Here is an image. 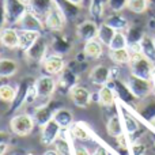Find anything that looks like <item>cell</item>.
<instances>
[{"instance_id": "43", "label": "cell", "mask_w": 155, "mask_h": 155, "mask_svg": "<svg viewBox=\"0 0 155 155\" xmlns=\"http://www.w3.org/2000/svg\"><path fill=\"white\" fill-rule=\"evenodd\" d=\"M68 2L72 3V4H75V5H80L83 2H84V0H68Z\"/></svg>"}, {"instance_id": "25", "label": "cell", "mask_w": 155, "mask_h": 155, "mask_svg": "<svg viewBox=\"0 0 155 155\" xmlns=\"http://www.w3.org/2000/svg\"><path fill=\"white\" fill-rule=\"evenodd\" d=\"M124 48H128L127 34L123 31H116L114 37L109 44V49L110 51H117V49H124Z\"/></svg>"}, {"instance_id": "37", "label": "cell", "mask_w": 155, "mask_h": 155, "mask_svg": "<svg viewBox=\"0 0 155 155\" xmlns=\"http://www.w3.org/2000/svg\"><path fill=\"white\" fill-rule=\"evenodd\" d=\"M146 146L142 143H136V144L132 146V154L134 155H146Z\"/></svg>"}, {"instance_id": "15", "label": "cell", "mask_w": 155, "mask_h": 155, "mask_svg": "<svg viewBox=\"0 0 155 155\" xmlns=\"http://www.w3.org/2000/svg\"><path fill=\"white\" fill-rule=\"evenodd\" d=\"M54 4H56L54 0H31L27 7H29V11L35 14L38 18L44 19L46 16V14L53 8Z\"/></svg>"}, {"instance_id": "5", "label": "cell", "mask_w": 155, "mask_h": 155, "mask_svg": "<svg viewBox=\"0 0 155 155\" xmlns=\"http://www.w3.org/2000/svg\"><path fill=\"white\" fill-rule=\"evenodd\" d=\"M34 120L29 114H19L11 120V129L19 136H26L33 131Z\"/></svg>"}, {"instance_id": "8", "label": "cell", "mask_w": 155, "mask_h": 155, "mask_svg": "<svg viewBox=\"0 0 155 155\" xmlns=\"http://www.w3.org/2000/svg\"><path fill=\"white\" fill-rule=\"evenodd\" d=\"M19 45L18 48L22 52L26 53L35 42L41 38V33L40 31H33V30H22L19 29Z\"/></svg>"}, {"instance_id": "12", "label": "cell", "mask_w": 155, "mask_h": 155, "mask_svg": "<svg viewBox=\"0 0 155 155\" xmlns=\"http://www.w3.org/2000/svg\"><path fill=\"white\" fill-rule=\"evenodd\" d=\"M71 99L78 107H86L91 101V94L86 87L82 86H74L70 90Z\"/></svg>"}, {"instance_id": "35", "label": "cell", "mask_w": 155, "mask_h": 155, "mask_svg": "<svg viewBox=\"0 0 155 155\" xmlns=\"http://www.w3.org/2000/svg\"><path fill=\"white\" fill-rule=\"evenodd\" d=\"M37 98H38V94H37L35 84L29 86V87L26 88V91H25V102H26V104H33Z\"/></svg>"}, {"instance_id": "46", "label": "cell", "mask_w": 155, "mask_h": 155, "mask_svg": "<svg viewBox=\"0 0 155 155\" xmlns=\"http://www.w3.org/2000/svg\"><path fill=\"white\" fill-rule=\"evenodd\" d=\"M22 2H25V3H26V4H27V5H29V3L31 2V0H22Z\"/></svg>"}, {"instance_id": "42", "label": "cell", "mask_w": 155, "mask_h": 155, "mask_svg": "<svg viewBox=\"0 0 155 155\" xmlns=\"http://www.w3.org/2000/svg\"><path fill=\"white\" fill-rule=\"evenodd\" d=\"M148 8L155 14V0H148Z\"/></svg>"}, {"instance_id": "49", "label": "cell", "mask_w": 155, "mask_h": 155, "mask_svg": "<svg viewBox=\"0 0 155 155\" xmlns=\"http://www.w3.org/2000/svg\"><path fill=\"white\" fill-rule=\"evenodd\" d=\"M0 86H2V84H0Z\"/></svg>"}, {"instance_id": "38", "label": "cell", "mask_w": 155, "mask_h": 155, "mask_svg": "<svg viewBox=\"0 0 155 155\" xmlns=\"http://www.w3.org/2000/svg\"><path fill=\"white\" fill-rule=\"evenodd\" d=\"M117 142H118V144L121 146V147H127V146H128V142H127V139H125V135H120V136L117 137Z\"/></svg>"}, {"instance_id": "21", "label": "cell", "mask_w": 155, "mask_h": 155, "mask_svg": "<svg viewBox=\"0 0 155 155\" xmlns=\"http://www.w3.org/2000/svg\"><path fill=\"white\" fill-rule=\"evenodd\" d=\"M18 71V64L12 59H0V78H10Z\"/></svg>"}, {"instance_id": "16", "label": "cell", "mask_w": 155, "mask_h": 155, "mask_svg": "<svg viewBox=\"0 0 155 155\" xmlns=\"http://www.w3.org/2000/svg\"><path fill=\"white\" fill-rule=\"evenodd\" d=\"M83 53H84V56L90 57V59H99L102 56V53H104V44L98 38L86 41Z\"/></svg>"}, {"instance_id": "33", "label": "cell", "mask_w": 155, "mask_h": 155, "mask_svg": "<svg viewBox=\"0 0 155 155\" xmlns=\"http://www.w3.org/2000/svg\"><path fill=\"white\" fill-rule=\"evenodd\" d=\"M35 120H37L41 125H44V124H46L49 120H52V112H51V109H49V106L40 107V109L35 112Z\"/></svg>"}, {"instance_id": "22", "label": "cell", "mask_w": 155, "mask_h": 155, "mask_svg": "<svg viewBox=\"0 0 155 155\" xmlns=\"http://www.w3.org/2000/svg\"><path fill=\"white\" fill-rule=\"evenodd\" d=\"M140 45H142V53L144 54L147 59H150L153 63H155V42H154V37L144 35L143 40L140 41Z\"/></svg>"}, {"instance_id": "31", "label": "cell", "mask_w": 155, "mask_h": 155, "mask_svg": "<svg viewBox=\"0 0 155 155\" xmlns=\"http://www.w3.org/2000/svg\"><path fill=\"white\" fill-rule=\"evenodd\" d=\"M124 124H125V129L129 135H134L139 131V123H137V120L127 112H124Z\"/></svg>"}, {"instance_id": "2", "label": "cell", "mask_w": 155, "mask_h": 155, "mask_svg": "<svg viewBox=\"0 0 155 155\" xmlns=\"http://www.w3.org/2000/svg\"><path fill=\"white\" fill-rule=\"evenodd\" d=\"M5 10V23L8 25H18L22 16L29 10L27 4L22 0H3Z\"/></svg>"}, {"instance_id": "40", "label": "cell", "mask_w": 155, "mask_h": 155, "mask_svg": "<svg viewBox=\"0 0 155 155\" xmlns=\"http://www.w3.org/2000/svg\"><path fill=\"white\" fill-rule=\"evenodd\" d=\"M10 139V136H8L7 134H4V132H0V143H4L5 140Z\"/></svg>"}, {"instance_id": "9", "label": "cell", "mask_w": 155, "mask_h": 155, "mask_svg": "<svg viewBox=\"0 0 155 155\" xmlns=\"http://www.w3.org/2000/svg\"><path fill=\"white\" fill-rule=\"evenodd\" d=\"M65 68V61L59 54H51L44 60V70L48 75H57Z\"/></svg>"}, {"instance_id": "14", "label": "cell", "mask_w": 155, "mask_h": 155, "mask_svg": "<svg viewBox=\"0 0 155 155\" xmlns=\"http://www.w3.org/2000/svg\"><path fill=\"white\" fill-rule=\"evenodd\" d=\"M0 44L8 49H15L19 45V31L12 27L0 30Z\"/></svg>"}, {"instance_id": "36", "label": "cell", "mask_w": 155, "mask_h": 155, "mask_svg": "<svg viewBox=\"0 0 155 155\" xmlns=\"http://www.w3.org/2000/svg\"><path fill=\"white\" fill-rule=\"evenodd\" d=\"M128 0H109V8L113 12H120L123 8L127 7Z\"/></svg>"}, {"instance_id": "47", "label": "cell", "mask_w": 155, "mask_h": 155, "mask_svg": "<svg viewBox=\"0 0 155 155\" xmlns=\"http://www.w3.org/2000/svg\"><path fill=\"white\" fill-rule=\"evenodd\" d=\"M154 78H155V63H154Z\"/></svg>"}, {"instance_id": "29", "label": "cell", "mask_w": 155, "mask_h": 155, "mask_svg": "<svg viewBox=\"0 0 155 155\" xmlns=\"http://www.w3.org/2000/svg\"><path fill=\"white\" fill-rule=\"evenodd\" d=\"M53 120H56L60 127H68L72 123V114L65 109H60L53 114Z\"/></svg>"}, {"instance_id": "28", "label": "cell", "mask_w": 155, "mask_h": 155, "mask_svg": "<svg viewBox=\"0 0 155 155\" xmlns=\"http://www.w3.org/2000/svg\"><path fill=\"white\" fill-rule=\"evenodd\" d=\"M127 8L135 14H143L148 8V0H128Z\"/></svg>"}, {"instance_id": "4", "label": "cell", "mask_w": 155, "mask_h": 155, "mask_svg": "<svg viewBox=\"0 0 155 155\" xmlns=\"http://www.w3.org/2000/svg\"><path fill=\"white\" fill-rule=\"evenodd\" d=\"M65 14L64 11L60 8V5L54 4L53 8H52L51 11H49L48 14H46V16L44 18V23H45V26L48 27L49 30H52V31H60V30H63V27H64L65 25Z\"/></svg>"}, {"instance_id": "41", "label": "cell", "mask_w": 155, "mask_h": 155, "mask_svg": "<svg viewBox=\"0 0 155 155\" xmlns=\"http://www.w3.org/2000/svg\"><path fill=\"white\" fill-rule=\"evenodd\" d=\"M76 155H90V154H88V151L86 150V148H78Z\"/></svg>"}, {"instance_id": "39", "label": "cell", "mask_w": 155, "mask_h": 155, "mask_svg": "<svg viewBox=\"0 0 155 155\" xmlns=\"http://www.w3.org/2000/svg\"><path fill=\"white\" fill-rule=\"evenodd\" d=\"M7 148H8V146L5 144V143H0V155H4Z\"/></svg>"}, {"instance_id": "17", "label": "cell", "mask_w": 155, "mask_h": 155, "mask_svg": "<svg viewBox=\"0 0 155 155\" xmlns=\"http://www.w3.org/2000/svg\"><path fill=\"white\" fill-rule=\"evenodd\" d=\"M45 53H46V44H45V41L41 40V38L34 44V45L31 46V48L29 49V51L26 52L29 60L38 61V63L44 60V56H45Z\"/></svg>"}, {"instance_id": "45", "label": "cell", "mask_w": 155, "mask_h": 155, "mask_svg": "<svg viewBox=\"0 0 155 155\" xmlns=\"http://www.w3.org/2000/svg\"><path fill=\"white\" fill-rule=\"evenodd\" d=\"M94 155H107V154H106V151H105L104 148H99V150L97 151V153L94 154Z\"/></svg>"}, {"instance_id": "24", "label": "cell", "mask_w": 155, "mask_h": 155, "mask_svg": "<svg viewBox=\"0 0 155 155\" xmlns=\"http://www.w3.org/2000/svg\"><path fill=\"white\" fill-rule=\"evenodd\" d=\"M109 56L112 59V61L116 63V64H129L131 63V52L128 51V48L110 51Z\"/></svg>"}, {"instance_id": "7", "label": "cell", "mask_w": 155, "mask_h": 155, "mask_svg": "<svg viewBox=\"0 0 155 155\" xmlns=\"http://www.w3.org/2000/svg\"><path fill=\"white\" fill-rule=\"evenodd\" d=\"M18 26L22 30H33V31H42L44 25H42V19L38 18L35 14H33L31 11L27 10L26 14L22 16V19L18 22Z\"/></svg>"}, {"instance_id": "19", "label": "cell", "mask_w": 155, "mask_h": 155, "mask_svg": "<svg viewBox=\"0 0 155 155\" xmlns=\"http://www.w3.org/2000/svg\"><path fill=\"white\" fill-rule=\"evenodd\" d=\"M105 23L112 26L116 31H124L125 29H128V21L120 12H113L112 15H109L105 21Z\"/></svg>"}, {"instance_id": "26", "label": "cell", "mask_w": 155, "mask_h": 155, "mask_svg": "<svg viewBox=\"0 0 155 155\" xmlns=\"http://www.w3.org/2000/svg\"><path fill=\"white\" fill-rule=\"evenodd\" d=\"M107 134L114 137H118L120 135H123V125H121V121L118 116H113L107 121Z\"/></svg>"}, {"instance_id": "1", "label": "cell", "mask_w": 155, "mask_h": 155, "mask_svg": "<svg viewBox=\"0 0 155 155\" xmlns=\"http://www.w3.org/2000/svg\"><path fill=\"white\" fill-rule=\"evenodd\" d=\"M131 74L143 79L151 80L154 78V63L144 56L143 53L131 54Z\"/></svg>"}, {"instance_id": "6", "label": "cell", "mask_w": 155, "mask_h": 155, "mask_svg": "<svg viewBox=\"0 0 155 155\" xmlns=\"http://www.w3.org/2000/svg\"><path fill=\"white\" fill-rule=\"evenodd\" d=\"M35 88H37L38 98L48 99L56 90V80L52 78V75L41 76L35 80Z\"/></svg>"}, {"instance_id": "27", "label": "cell", "mask_w": 155, "mask_h": 155, "mask_svg": "<svg viewBox=\"0 0 155 155\" xmlns=\"http://www.w3.org/2000/svg\"><path fill=\"white\" fill-rule=\"evenodd\" d=\"M144 31L140 26H132L127 29V38H128V44L134 42H140L144 37Z\"/></svg>"}, {"instance_id": "18", "label": "cell", "mask_w": 155, "mask_h": 155, "mask_svg": "<svg viewBox=\"0 0 155 155\" xmlns=\"http://www.w3.org/2000/svg\"><path fill=\"white\" fill-rule=\"evenodd\" d=\"M109 7V0H91L90 2V14L94 21H101L105 15V10Z\"/></svg>"}, {"instance_id": "13", "label": "cell", "mask_w": 155, "mask_h": 155, "mask_svg": "<svg viewBox=\"0 0 155 155\" xmlns=\"http://www.w3.org/2000/svg\"><path fill=\"white\" fill-rule=\"evenodd\" d=\"M112 79L110 68L106 65H95L90 72V80L97 86H105Z\"/></svg>"}, {"instance_id": "30", "label": "cell", "mask_w": 155, "mask_h": 155, "mask_svg": "<svg viewBox=\"0 0 155 155\" xmlns=\"http://www.w3.org/2000/svg\"><path fill=\"white\" fill-rule=\"evenodd\" d=\"M15 98H16V88H14L10 84L0 86V101L12 102Z\"/></svg>"}, {"instance_id": "3", "label": "cell", "mask_w": 155, "mask_h": 155, "mask_svg": "<svg viewBox=\"0 0 155 155\" xmlns=\"http://www.w3.org/2000/svg\"><path fill=\"white\" fill-rule=\"evenodd\" d=\"M127 84H128L129 90L132 91V94H134L137 99L147 98L151 94V91H153V84H151L150 80L143 79V78H139V76H135V75L129 76V79L127 80Z\"/></svg>"}, {"instance_id": "44", "label": "cell", "mask_w": 155, "mask_h": 155, "mask_svg": "<svg viewBox=\"0 0 155 155\" xmlns=\"http://www.w3.org/2000/svg\"><path fill=\"white\" fill-rule=\"evenodd\" d=\"M44 155H59V153L56 150H48Z\"/></svg>"}, {"instance_id": "34", "label": "cell", "mask_w": 155, "mask_h": 155, "mask_svg": "<svg viewBox=\"0 0 155 155\" xmlns=\"http://www.w3.org/2000/svg\"><path fill=\"white\" fill-rule=\"evenodd\" d=\"M71 134H72L74 137H76L78 140H88V132L87 129H84V127L80 123L75 124L71 129Z\"/></svg>"}, {"instance_id": "32", "label": "cell", "mask_w": 155, "mask_h": 155, "mask_svg": "<svg viewBox=\"0 0 155 155\" xmlns=\"http://www.w3.org/2000/svg\"><path fill=\"white\" fill-rule=\"evenodd\" d=\"M140 116L147 121L155 120V99H151L150 102L143 105L142 109H140Z\"/></svg>"}, {"instance_id": "20", "label": "cell", "mask_w": 155, "mask_h": 155, "mask_svg": "<svg viewBox=\"0 0 155 155\" xmlns=\"http://www.w3.org/2000/svg\"><path fill=\"white\" fill-rule=\"evenodd\" d=\"M98 101H99V104L104 105V106H112L116 101V95H114L113 88L109 87L107 84L102 86L101 90L98 91Z\"/></svg>"}, {"instance_id": "11", "label": "cell", "mask_w": 155, "mask_h": 155, "mask_svg": "<svg viewBox=\"0 0 155 155\" xmlns=\"http://www.w3.org/2000/svg\"><path fill=\"white\" fill-rule=\"evenodd\" d=\"M98 29L95 21H84L78 26L76 33L83 41H90L98 37Z\"/></svg>"}, {"instance_id": "48", "label": "cell", "mask_w": 155, "mask_h": 155, "mask_svg": "<svg viewBox=\"0 0 155 155\" xmlns=\"http://www.w3.org/2000/svg\"><path fill=\"white\" fill-rule=\"evenodd\" d=\"M154 42H155V35H154Z\"/></svg>"}, {"instance_id": "23", "label": "cell", "mask_w": 155, "mask_h": 155, "mask_svg": "<svg viewBox=\"0 0 155 155\" xmlns=\"http://www.w3.org/2000/svg\"><path fill=\"white\" fill-rule=\"evenodd\" d=\"M114 34H116V30L113 29L112 26H109L107 23H102L101 26H99V29H98V40L101 41L104 45H107L109 46V44H110V41L113 40V37H114Z\"/></svg>"}, {"instance_id": "10", "label": "cell", "mask_w": 155, "mask_h": 155, "mask_svg": "<svg viewBox=\"0 0 155 155\" xmlns=\"http://www.w3.org/2000/svg\"><path fill=\"white\" fill-rule=\"evenodd\" d=\"M59 131L60 125L56 120H49L46 124H44L41 129V140L44 144H52L59 136Z\"/></svg>"}]
</instances>
